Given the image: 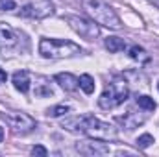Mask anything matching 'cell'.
<instances>
[{
    "mask_svg": "<svg viewBox=\"0 0 159 157\" xmlns=\"http://www.w3.org/2000/svg\"><path fill=\"white\" fill-rule=\"evenodd\" d=\"M61 128L72 131V133H85L91 139H102V141H109L117 137V129L107 124L102 122L98 118L91 117V115H80V117H69L61 122Z\"/></svg>",
    "mask_w": 159,
    "mask_h": 157,
    "instance_id": "1",
    "label": "cell"
},
{
    "mask_svg": "<svg viewBox=\"0 0 159 157\" xmlns=\"http://www.w3.org/2000/svg\"><path fill=\"white\" fill-rule=\"evenodd\" d=\"M81 4H83V9L93 17L94 22L107 26V28H113V30L122 28L119 15L115 13V9L107 2H104V0H83Z\"/></svg>",
    "mask_w": 159,
    "mask_h": 157,
    "instance_id": "2",
    "label": "cell"
},
{
    "mask_svg": "<svg viewBox=\"0 0 159 157\" xmlns=\"http://www.w3.org/2000/svg\"><path fill=\"white\" fill-rule=\"evenodd\" d=\"M39 54L46 59H61V57H70L81 54V48L70 41L61 39H41L39 43Z\"/></svg>",
    "mask_w": 159,
    "mask_h": 157,
    "instance_id": "3",
    "label": "cell"
},
{
    "mask_svg": "<svg viewBox=\"0 0 159 157\" xmlns=\"http://www.w3.org/2000/svg\"><path fill=\"white\" fill-rule=\"evenodd\" d=\"M128 94H129V89H128L126 79L122 78V76H117L106 87V91L102 92L98 104H100L102 109H115V107H119L120 104L126 102Z\"/></svg>",
    "mask_w": 159,
    "mask_h": 157,
    "instance_id": "4",
    "label": "cell"
},
{
    "mask_svg": "<svg viewBox=\"0 0 159 157\" xmlns=\"http://www.w3.org/2000/svg\"><path fill=\"white\" fill-rule=\"evenodd\" d=\"M67 22H69V26L78 35H81L83 39H87V41H93L100 35V26L94 20L83 19V17H78V15H69L67 17Z\"/></svg>",
    "mask_w": 159,
    "mask_h": 157,
    "instance_id": "5",
    "label": "cell"
},
{
    "mask_svg": "<svg viewBox=\"0 0 159 157\" xmlns=\"http://www.w3.org/2000/svg\"><path fill=\"white\" fill-rule=\"evenodd\" d=\"M2 117L6 118V122L11 126V129L15 133H20V135L30 133L35 128V120L30 117V115L20 113V111H6Z\"/></svg>",
    "mask_w": 159,
    "mask_h": 157,
    "instance_id": "6",
    "label": "cell"
},
{
    "mask_svg": "<svg viewBox=\"0 0 159 157\" xmlns=\"http://www.w3.org/2000/svg\"><path fill=\"white\" fill-rule=\"evenodd\" d=\"M52 13H54V6L50 0H34L20 7V15L30 19H44Z\"/></svg>",
    "mask_w": 159,
    "mask_h": 157,
    "instance_id": "7",
    "label": "cell"
},
{
    "mask_svg": "<svg viewBox=\"0 0 159 157\" xmlns=\"http://www.w3.org/2000/svg\"><path fill=\"white\" fill-rule=\"evenodd\" d=\"M20 43V34L13 30L7 22H0V52L6 54L13 48H17Z\"/></svg>",
    "mask_w": 159,
    "mask_h": 157,
    "instance_id": "8",
    "label": "cell"
},
{
    "mask_svg": "<svg viewBox=\"0 0 159 157\" xmlns=\"http://www.w3.org/2000/svg\"><path fill=\"white\" fill-rule=\"evenodd\" d=\"M76 152L83 155H106L109 154V146L102 142V139H91V141H81L76 144Z\"/></svg>",
    "mask_w": 159,
    "mask_h": 157,
    "instance_id": "9",
    "label": "cell"
},
{
    "mask_svg": "<svg viewBox=\"0 0 159 157\" xmlns=\"http://www.w3.org/2000/svg\"><path fill=\"white\" fill-rule=\"evenodd\" d=\"M120 124L128 129V131H133L135 128H139L144 120H146V111L143 109V113H135V111H128L124 117H120Z\"/></svg>",
    "mask_w": 159,
    "mask_h": 157,
    "instance_id": "10",
    "label": "cell"
},
{
    "mask_svg": "<svg viewBox=\"0 0 159 157\" xmlns=\"http://www.w3.org/2000/svg\"><path fill=\"white\" fill-rule=\"evenodd\" d=\"M56 81L61 85V89H65V91H69V92L76 91L80 87V79L76 78V76H72V74H69V72L56 74Z\"/></svg>",
    "mask_w": 159,
    "mask_h": 157,
    "instance_id": "11",
    "label": "cell"
},
{
    "mask_svg": "<svg viewBox=\"0 0 159 157\" xmlns=\"http://www.w3.org/2000/svg\"><path fill=\"white\" fill-rule=\"evenodd\" d=\"M13 85L17 91H20L22 94H26L30 91V74L26 70H17L13 74Z\"/></svg>",
    "mask_w": 159,
    "mask_h": 157,
    "instance_id": "12",
    "label": "cell"
},
{
    "mask_svg": "<svg viewBox=\"0 0 159 157\" xmlns=\"http://www.w3.org/2000/svg\"><path fill=\"white\" fill-rule=\"evenodd\" d=\"M34 92H35L37 98H48V96L54 94L50 81H48L46 78H41V76L39 78H35V89H34Z\"/></svg>",
    "mask_w": 159,
    "mask_h": 157,
    "instance_id": "13",
    "label": "cell"
},
{
    "mask_svg": "<svg viewBox=\"0 0 159 157\" xmlns=\"http://www.w3.org/2000/svg\"><path fill=\"white\" fill-rule=\"evenodd\" d=\"M104 44H106V48H107L109 52H113V54L122 52V50L126 48V41L120 39V37H115V35H113V37H107Z\"/></svg>",
    "mask_w": 159,
    "mask_h": 157,
    "instance_id": "14",
    "label": "cell"
},
{
    "mask_svg": "<svg viewBox=\"0 0 159 157\" xmlns=\"http://www.w3.org/2000/svg\"><path fill=\"white\" fill-rule=\"evenodd\" d=\"M128 54H129L131 59H135V61H139V63H146V61H150V56L146 54V50L141 48V46H137V44H133V46L128 50Z\"/></svg>",
    "mask_w": 159,
    "mask_h": 157,
    "instance_id": "15",
    "label": "cell"
},
{
    "mask_svg": "<svg viewBox=\"0 0 159 157\" xmlns=\"http://www.w3.org/2000/svg\"><path fill=\"white\" fill-rule=\"evenodd\" d=\"M80 89H81L85 94H93V92H94V79L91 78L89 74L80 76Z\"/></svg>",
    "mask_w": 159,
    "mask_h": 157,
    "instance_id": "16",
    "label": "cell"
},
{
    "mask_svg": "<svg viewBox=\"0 0 159 157\" xmlns=\"http://www.w3.org/2000/svg\"><path fill=\"white\" fill-rule=\"evenodd\" d=\"M137 105L141 109H144V111H154L157 107L154 98H150V96H137Z\"/></svg>",
    "mask_w": 159,
    "mask_h": 157,
    "instance_id": "17",
    "label": "cell"
},
{
    "mask_svg": "<svg viewBox=\"0 0 159 157\" xmlns=\"http://www.w3.org/2000/svg\"><path fill=\"white\" fill-rule=\"evenodd\" d=\"M70 111V107L69 105H65V104H61V105H56V107H52V109H48V117L56 118V117H61V115H65V113H69Z\"/></svg>",
    "mask_w": 159,
    "mask_h": 157,
    "instance_id": "18",
    "label": "cell"
},
{
    "mask_svg": "<svg viewBox=\"0 0 159 157\" xmlns=\"http://www.w3.org/2000/svg\"><path fill=\"white\" fill-rule=\"evenodd\" d=\"M154 144V137L150 135V133H144V135H141L139 139H137V146L141 148V150H146L148 146H152Z\"/></svg>",
    "mask_w": 159,
    "mask_h": 157,
    "instance_id": "19",
    "label": "cell"
},
{
    "mask_svg": "<svg viewBox=\"0 0 159 157\" xmlns=\"http://www.w3.org/2000/svg\"><path fill=\"white\" fill-rule=\"evenodd\" d=\"M15 7H17L15 0H0V11H11Z\"/></svg>",
    "mask_w": 159,
    "mask_h": 157,
    "instance_id": "20",
    "label": "cell"
},
{
    "mask_svg": "<svg viewBox=\"0 0 159 157\" xmlns=\"http://www.w3.org/2000/svg\"><path fill=\"white\" fill-rule=\"evenodd\" d=\"M32 155L44 157V155H48V150H46L44 146H34V148H32Z\"/></svg>",
    "mask_w": 159,
    "mask_h": 157,
    "instance_id": "21",
    "label": "cell"
},
{
    "mask_svg": "<svg viewBox=\"0 0 159 157\" xmlns=\"http://www.w3.org/2000/svg\"><path fill=\"white\" fill-rule=\"evenodd\" d=\"M6 78H7V74H6V70H2V69H0V85H2L4 81H6Z\"/></svg>",
    "mask_w": 159,
    "mask_h": 157,
    "instance_id": "22",
    "label": "cell"
},
{
    "mask_svg": "<svg viewBox=\"0 0 159 157\" xmlns=\"http://www.w3.org/2000/svg\"><path fill=\"white\" fill-rule=\"evenodd\" d=\"M2 139H4V129L0 128V142H2Z\"/></svg>",
    "mask_w": 159,
    "mask_h": 157,
    "instance_id": "23",
    "label": "cell"
},
{
    "mask_svg": "<svg viewBox=\"0 0 159 157\" xmlns=\"http://www.w3.org/2000/svg\"><path fill=\"white\" fill-rule=\"evenodd\" d=\"M154 2H159V0H154Z\"/></svg>",
    "mask_w": 159,
    "mask_h": 157,
    "instance_id": "24",
    "label": "cell"
},
{
    "mask_svg": "<svg viewBox=\"0 0 159 157\" xmlns=\"http://www.w3.org/2000/svg\"><path fill=\"white\" fill-rule=\"evenodd\" d=\"M157 89H159V83H157Z\"/></svg>",
    "mask_w": 159,
    "mask_h": 157,
    "instance_id": "25",
    "label": "cell"
}]
</instances>
